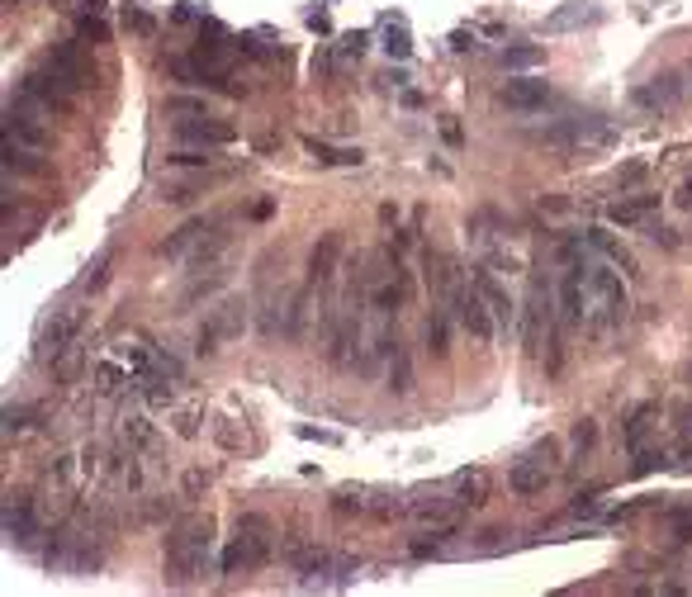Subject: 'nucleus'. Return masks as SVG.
Here are the masks:
<instances>
[{"mask_svg": "<svg viewBox=\"0 0 692 597\" xmlns=\"http://www.w3.org/2000/svg\"><path fill=\"white\" fill-rule=\"evenodd\" d=\"M214 564V517H180L166 536V583L190 588Z\"/></svg>", "mask_w": 692, "mask_h": 597, "instance_id": "nucleus-1", "label": "nucleus"}, {"mask_svg": "<svg viewBox=\"0 0 692 597\" xmlns=\"http://www.w3.org/2000/svg\"><path fill=\"white\" fill-rule=\"evenodd\" d=\"M583 280H589V313L598 327H612L626 318V280L617 261H583Z\"/></svg>", "mask_w": 692, "mask_h": 597, "instance_id": "nucleus-2", "label": "nucleus"}, {"mask_svg": "<svg viewBox=\"0 0 692 597\" xmlns=\"http://www.w3.org/2000/svg\"><path fill=\"white\" fill-rule=\"evenodd\" d=\"M81 327H86V308H81V303H62V308H53V313L34 327V356L44 361V365H57V361L76 346Z\"/></svg>", "mask_w": 692, "mask_h": 597, "instance_id": "nucleus-3", "label": "nucleus"}, {"mask_svg": "<svg viewBox=\"0 0 692 597\" xmlns=\"http://www.w3.org/2000/svg\"><path fill=\"white\" fill-rule=\"evenodd\" d=\"M270 560V522L257 512H242L238 517V536L228 541V550L219 554L223 573H242V569H261Z\"/></svg>", "mask_w": 692, "mask_h": 597, "instance_id": "nucleus-4", "label": "nucleus"}, {"mask_svg": "<svg viewBox=\"0 0 692 597\" xmlns=\"http://www.w3.org/2000/svg\"><path fill=\"white\" fill-rule=\"evenodd\" d=\"M541 142H551V148H570V152H602L617 142V129L598 114H579V119H564L555 129H545Z\"/></svg>", "mask_w": 692, "mask_h": 597, "instance_id": "nucleus-5", "label": "nucleus"}, {"mask_svg": "<svg viewBox=\"0 0 692 597\" xmlns=\"http://www.w3.org/2000/svg\"><path fill=\"white\" fill-rule=\"evenodd\" d=\"M38 114H44V105L19 91V100H10V105H5V138L19 142V148L44 152V148H48V123L38 119Z\"/></svg>", "mask_w": 692, "mask_h": 597, "instance_id": "nucleus-6", "label": "nucleus"}, {"mask_svg": "<svg viewBox=\"0 0 692 597\" xmlns=\"http://www.w3.org/2000/svg\"><path fill=\"white\" fill-rule=\"evenodd\" d=\"M242 332H247V303L228 299V303L214 308V318H209V323L200 327L195 351H200V356H219V351H223V342H233V337H242Z\"/></svg>", "mask_w": 692, "mask_h": 597, "instance_id": "nucleus-7", "label": "nucleus"}, {"mask_svg": "<svg viewBox=\"0 0 692 597\" xmlns=\"http://www.w3.org/2000/svg\"><path fill=\"white\" fill-rule=\"evenodd\" d=\"M19 91H24L29 100H38V105H44L48 114H67V110H72V100H76V91H72L53 67H34V72H24Z\"/></svg>", "mask_w": 692, "mask_h": 597, "instance_id": "nucleus-8", "label": "nucleus"}, {"mask_svg": "<svg viewBox=\"0 0 692 597\" xmlns=\"http://www.w3.org/2000/svg\"><path fill=\"white\" fill-rule=\"evenodd\" d=\"M551 86L536 76H512V81H502V91H498V105L502 110H512V114H541V110H551Z\"/></svg>", "mask_w": 692, "mask_h": 597, "instance_id": "nucleus-9", "label": "nucleus"}, {"mask_svg": "<svg viewBox=\"0 0 692 597\" xmlns=\"http://www.w3.org/2000/svg\"><path fill=\"white\" fill-rule=\"evenodd\" d=\"M48 67H53L62 81H67V86H72L76 95L95 86V67H91L86 48H81V38H72V43H57V48L48 53Z\"/></svg>", "mask_w": 692, "mask_h": 597, "instance_id": "nucleus-10", "label": "nucleus"}, {"mask_svg": "<svg viewBox=\"0 0 692 597\" xmlns=\"http://www.w3.org/2000/svg\"><path fill=\"white\" fill-rule=\"evenodd\" d=\"M176 142H195V148H228L238 142V129L219 114H195V119H176Z\"/></svg>", "mask_w": 692, "mask_h": 597, "instance_id": "nucleus-11", "label": "nucleus"}, {"mask_svg": "<svg viewBox=\"0 0 692 597\" xmlns=\"http://www.w3.org/2000/svg\"><path fill=\"white\" fill-rule=\"evenodd\" d=\"M589 318V280H583V261H570L560 275V323L579 327Z\"/></svg>", "mask_w": 692, "mask_h": 597, "instance_id": "nucleus-12", "label": "nucleus"}, {"mask_svg": "<svg viewBox=\"0 0 692 597\" xmlns=\"http://www.w3.org/2000/svg\"><path fill=\"white\" fill-rule=\"evenodd\" d=\"M545 327H555L551 299H545V280H531V299H527V318H521V342H527V356H536L545 346Z\"/></svg>", "mask_w": 692, "mask_h": 597, "instance_id": "nucleus-13", "label": "nucleus"}, {"mask_svg": "<svg viewBox=\"0 0 692 597\" xmlns=\"http://www.w3.org/2000/svg\"><path fill=\"white\" fill-rule=\"evenodd\" d=\"M337 261H342V233H323L318 242H313V252H308L304 290L318 294V284H332V275H337Z\"/></svg>", "mask_w": 692, "mask_h": 597, "instance_id": "nucleus-14", "label": "nucleus"}, {"mask_svg": "<svg viewBox=\"0 0 692 597\" xmlns=\"http://www.w3.org/2000/svg\"><path fill=\"white\" fill-rule=\"evenodd\" d=\"M678 100H683V86H678L674 72H664V76H655V81H645V86L631 91V105H636V110H655V114L674 110Z\"/></svg>", "mask_w": 692, "mask_h": 597, "instance_id": "nucleus-15", "label": "nucleus"}, {"mask_svg": "<svg viewBox=\"0 0 692 597\" xmlns=\"http://www.w3.org/2000/svg\"><path fill=\"white\" fill-rule=\"evenodd\" d=\"M474 290L484 294V303L493 308V318H498V332H512L517 327V308H512V294L498 284V275L489 271V265H479L474 271Z\"/></svg>", "mask_w": 692, "mask_h": 597, "instance_id": "nucleus-16", "label": "nucleus"}, {"mask_svg": "<svg viewBox=\"0 0 692 597\" xmlns=\"http://www.w3.org/2000/svg\"><path fill=\"white\" fill-rule=\"evenodd\" d=\"M455 318L465 323V332H470V337H479L484 346H493V337H498V318H493V308L484 303V294H479V290L465 294V303L455 308Z\"/></svg>", "mask_w": 692, "mask_h": 597, "instance_id": "nucleus-17", "label": "nucleus"}, {"mask_svg": "<svg viewBox=\"0 0 692 597\" xmlns=\"http://www.w3.org/2000/svg\"><path fill=\"white\" fill-rule=\"evenodd\" d=\"M34 531H38L34 498H24V493H10V503H5V536H10L15 545H29Z\"/></svg>", "mask_w": 692, "mask_h": 597, "instance_id": "nucleus-18", "label": "nucleus"}, {"mask_svg": "<svg viewBox=\"0 0 692 597\" xmlns=\"http://www.w3.org/2000/svg\"><path fill=\"white\" fill-rule=\"evenodd\" d=\"M551 475H555V469L551 465H545V460H517L512 465V475H508V488L517 493V498H536V493H545V488H551Z\"/></svg>", "mask_w": 692, "mask_h": 597, "instance_id": "nucleus-19", "label": "nucleus"}, {"mask_svg": "<svg viewBox=\"0 0 692 597\" xmlns=\"http://www.w3.org/2000/svg\"><path fill=\"white\" fill-rule=\"evenodd\" d=\"M659 209V195H631V199H621L607 209V218L617 223V228H640V223Z\"/></svg>", "mask_w": 692, "mask_h": 597, "instance_id": "nucleus-20", "label": "nucleus"}, {"mask_svg": "<svg viewBox=\"0 0 692 597\" xmlns=\"http://www.w3.org/2000/svg\"><path fill=\"white\" fill-rule=\"evenodd\" d=\"M304 152L318 161V167H361L365 161L361 148H337V142H318V138H304Z\"/></svg>", "mask_w": 692, "mask_h": 597, "instance_id": "nucleus-21", "label": "nucleus"}, {"mask_svg": "<svg viewBox=\"0 0 692 597\" xmlns=\"http://www.w3.org/2000/svg\"><path fill=\"white\" fill-rule=\"evenodd\" d=\"M451 484H455V503L460 507H484L489 503V475L484 469H460Z\"/></svg>", "mask_w": 692, "mask_h": 597, "instance_id": "nucleus-22", "label": "nucleus"}, {"mask_svg": "<svg viewBox=\"0 0 692 597\" xmlns=\"http://www.w3.org/2000/svg\"><path fill=\"white\" fill-rule=\"evenodd\" d=\"M219 176H209V171H195V176H185V180H166L161 185V204H190V199H200L204 190H209V185H214Z\"/></svg>", "mask_w": 692, "mask_h": 597, "instance_id": "nucleus-23", "label": "nucleus"}, {"mask_svg": "<svg viewBox=\"0 0 692 597\" xmlns=\"http://www.w3.org/2000/svg\"><path fill=\"white\" fill-rule=\"evenodd\" d=\"M138 375L129 370V361H100L95 365V394H104V399H114V394H123V384H133Z\"/></svg>", "mask_w": 692, "mask_h": 597, "instance_id": "nucleus-24", "label": "nucleus"}, {"mask_svg": "<svg viewBox=\"0 0 692 597\" xmlns=\"http://www.w3.org/2000/svg\"><path fill=\"white\" fill-rule=\"evenodd\" d=\"M655 418H659V403H640L636 413L621 422V431H626V450H640V446L649 441V431H655Z\"/></svg>", "mask_w": 692, "mask_h": 597, "instance_id": "nucleus-25", "label": "nucleus"}, {"mask_svg": "<svg viewBox=\"0 0 692 597\" xmlns=\"http://www.w3.org/2000/svg\"><path fill=\"white\" fill-rule=\"evenodd\" d=\"M593 19H598V10L589 5V0H570L564 10H555L551 19H545V29H551V34H570V29L593 24Z\"/></svg>", "mask_w": 692, "mask_h": 597, "instance_id": "nucleus-26", "label": "nucleus"}, {"mask_svg": "<svg viewBox=\"0 0 692 597\" xmlns=\"http://www.w3.org/2000/svg\"><path fill=\"white\" fill-rule=\"evenodd\" d=\"M583 242H593V246H598V252H602L607 261H617L626 275H636V256L626 252V246H621L612 233H607V228H589V233H583Z\"/></svg>", "mask_w": 692, "mask_h": 597, "instance_id": "nucleus-27", "label": "nucleus"}, {"mask_svg": "<svg viewBox=\"0 0 692 597\" xmlns=\"http://www.w3.org/2000/svg\"><path fill=\"white\" fill-rule=\"evenodd\" d=\"M209 223H214V218H190V223H180V228H176L171 237H166V242L157 246V252H161V256H185V246L200 242V237L209 233Z\"/></svg>", "mask_w": 692, "mask_h": 597, "instance_id": "nucleus-28", "label": "nucleus"}, {"mask_svg": "<svg viewBox=\"0 0 692 597\" xmlns=\"http://www.w3.org/2000/svg\"><path fill=\"white\" fill-rule=\"evenodd\" d=\"M5 171H24V176H48V161L34 148H19V142L5 138Z\"/></svg>", "mask_w": 692, "mask_h": 597, "instance_id": "nucleus-29", "label": "nucleus"}, {"mask_svg": "<svg viewBox=\"0 0 692 597\" xmlns=\"http://www.w3.org/2000/svg\"><path fill=\"white\" fill-rule=\"evenodd\" d=\"M427 351L436 361L451 356V318H446V308H436V313L427 318Z\"/></svg>", "mask_w": 692, "mask_h": 597, "instance_id": "nucleus-30", "label": "nucleus"}, {"mask_svg": "<svg viewBox=\"0 0 692 597\" xmlns=\"http://www.w3.org/2000/svg\"><path fill=\"white\" fill-rule=\"evenodd\" d=\"M166 161L180 171H209L214 167V148H190V142H180L176 152H166Z\"/></svg>", "mask_w": 692, "mask_h": 597, "instance_id": "nucleus-31", "label": "nucleus"}, {"mask_svg": "<svg viewBox=\"0 0 692 597\" xmlns=\"http://www.w3.org/2000/svg\"><path fill=\"white\" fill-rule=\"evenodd\" d=\"M119 437H123V446H129V450H148L157 441V431H152V422L142 418V413H133V418H123Z\"/></svg>", "mask_w": 692, "mask_h": 597, "instance_id": "nucleus-32", "label": "nucleus"}, {"mask_svg": "<svg viewBox=\"0 0 692 597\" xmlns=\"http://www.w3.org/2000/svg\"><path fill=\"white\" fill-rule=\"evenodd\" d=\"M389 389H394V394H408V389H413V361L404 351V342L389 351Z\"/></svg>", "mask_w": 692, "mask_h": 597, "instance_id": "nucleus-33", "label": "nucleus"}, {"mask_svg": "<svg viewBox=\"0 0 692 597\" xmlns=\"http://www.w3.org/2000/svg\"><path fill=\"white\" fill-rule=\"evenodd\" d=\"M285 560H289V569H295V573H323L332 564L327 550H318V545H299V550H289Z\"/></svg>", "mask_w": 692, "mask_h": 597, "instance_id": "nucleus-34", "label": "nucleus"}, {"mask_svg": "<svg viewBox=\"0 0 692 597\" xmlns=\"http://www.w3.org/2000/svg\"><path fill=\"white\" fill-rule=\"evenodd\" d=\"M385 53L389 57H408L413 53V34H408V24H404V19H385Z\"/></svg>", "mask_w": 692, "mask_h": 597, "instance_id": "nucleus-35", "label": "nucleus"}, {"mask_svg": "<svg viewBox=\"0 0 692 597\" xmlns=\"http://www.w3.org/2000/svg\"><path fill=\"white\" fill-rule=\"evenodd\" d=\"M166 114L171 119H195V114H214V110H209V100H200V95H166Z\"/></svg>", "mask_w": 692, "mask_h": 597, "instance_id": "nucleus-36", "label": "nucleus"}, {"mask_svg": "<svg viewBox=\"0 0 692 597\" xmlns=\"http://www.w3.org/2000/svg\"><path fill=\"white\" fill-rule=\"evenodd\" d=\"M570 446H574V460H583V456H589V450L598 446V422H593V418L574 422V431H570Z\"/></svg>", "mask_w": 692, "mask_h": 597, "instance_id": "nucleus-37", "label": "nucleus"}, {"mask_svg": "<svg viewBox=\"0 0 692 597\" xmlns=\"http://www.w3.org/2000/svg\"><path fill=\"white\" fill-rule=\"evenodd\" d=\"M76 38H81V43H95V48H100V43H110V29H104V19H100V14L86 10V14L76 19Z\"/></svg>", "mask_w": 692, "mask_h": 597, "instance_id": "nucleus-38", "label": "nucleus"}, {"mask_svg": "<svg viewBox=\"0 0 692 597\" xmlns=\"http://www.w3.org/2000/svg\"><path fill=\"white\" fill-rule=\"evenodd\" d=\"M498 62H502L508 72H531V67H541V62H545V53H541V48H508Z\"/></svg>", "mask_w": 692, "mask_h": 597, "instance_id": "nucleus-39", "label": "nucleus"}, {"mask_svg": "<svg viewBox=\"0 0 692 597\" xmlns=\"http://www.w3.org/2000/svg\"><path fill=\"white\" fill-rule=\"evenodd\" d=\"M451 536H455V526L446 522L442 531H427V536H423V541H413V545H408V554H417V560H427V554H436V550H446V541H451Z\"/></svg>", "mask_w": 692, "mask_h": 597, "instance_id": "nucleus-40", "label": "nucleus"}, {"mask_svg": "<svg viewBox=\"0 0 692 597\" xmlns=\"http://www.w3.org/2000/svg\"><path fill=\"white\" fill-rule=\"evenodd\" d=\"M110 265H114V252H100V261L86 271V280H81V290H86V294L104 290V280H110Z\"/></svg>", "mask_w": 692, "mask_h": 597, "instance_id": "nucleus-41", "label": "nucleus"}, {"mask_svg": "<svg viewBox=\"0 0 692 597\" xmlns=\"http://www.w3.org/2000/svg\"><path fill=\"white\" fill-rule=\"evenodd\" d=\"M200 403H190V408H180V413H171V427H176V437H200Z\"/></svg>", "mask_w": 692, "mask_h": 597, "instance_id": "nucleus-42", "label": "nucleus"}, {"mask_svg": "<svg viewBox=\"0 0 692 597\" xmlns=\"http://www.w3.org/2000/svg\"><path fill=\"white\" fill-rule=\"evenodd\" d=\"M123 24H129V34H138V38H152V34H157V19H152L148 10H138V5H129Z\"/></svg>", "mask_w": 692, "mask_h": 597, "instance_id": "nucleus-43", "label": "nucleus"}, {"mask_svg": "<svg viewBox=\"0 0 692 597\" xmlns=\"http://www.w3.org/2000/svg\"><path fill=\"white\" fill-rule=\"evenodd\" d=\"M631 456H636L631 475H649V469H659V465H664V450H655V446H640V450H631Z\"/></svg>", "mask_w": 692, "mask_h": 597, "instance_id": "nucleus-44", "label": "nucleus"}, {"mask_svg": "<svg viewBox=\"0 0 692 597\" xmlns=\"http://www.w3.org/2000/svg\"><path fill=\"white\" fill-rule=\"evenodd\" d=\"M34 427V408H5V437H15V431H29Z\"/></svg>", "mask_w": 692, "mask_h": 597, "instance_id": "nucleus-45", "label": "nucleus"}, {"mask_svg": "<svg viewBox=\"0 0 692 597\" xmlns=\"http://www.w3.org/2000/svg\"><path fill=\"white\" fill-rule=\"evenodd\" d=\"M649 242H655V246H668V252H674V246H678L683 237H678V228H668V223H649Z\"/></svg>", "mask_w": 692, "mask_h": 597, "instance_id": "nucleus-46", "label": "nucleus"}, {"mask_svg": "<svg viewBox=\"0 0 692 597\" xmlns=\"http://www.w3.org/2000/svg\"><path fill=\"white\" fill-rule=\"evenodd\" d=\"M645 171H649V161H626V167L617 171V185H640Z\"/></svg>", "mask_w": 692, "mask_h": 597, "instance_id": "nucleus-47", "label": "nucleus"}, {"mask_svg": "<svg viewBox=\"0 0 692 597\" xmlns=\"http://www.w3.org/2000/svg\"><path fill=\"white\" fill-rule=\"evenodd\" d=\"M304 441H323V446H342V437L337 431H323V427H295Z\"/></svg>", "mask_w": 692, "mask_h": 597, "instance_id": "nucleus-48", "label": "nucleus"}, {"mask_svg": "<svg viewBox=\"0 0 692 597\" xmlns=\"http://www.w3.org/2000/svg\"><path fill=\"white\" fill-rule=\"evenodd\" d=\"M451 48H455V53H479V38H474L470 29H455V34H451Z\"/></svg>", "mask_w": 692, "mask_h": 597, "instance_id": "nucleus-49", "label": "nucleus"}, {"mask_svg": "<svg viewBox=\"0 0 692 597\" xmlns=\"http://www.w3.org/2000/svg\"><path fill=\"white\" fill-rule=\"evenodd\" d=\"M48 479L67 484V479H72V456H53V465H48Z\"/></svg>", "mask_w": 692, "mask_h": 597, "instance_id": "nucleus-50", "label": "nucleus"}, {"mask_svg": "<svg viewBox=\"0 0 692 597\" xmlns=\"http://www.w3.org/2000/svg\"><path fill=\"white\" fill-rule=\"evenodd\" d=\"M209 488V469H195V475H185V498H195V493Z\"/></svg>", "mask_w": 692, "mask_h": 597, "instance_id": "nucleus-51", "label": "nucleus"}, {"mask_svg": "<svg viewBox=\"0 0 692 597\" xmlns=\"http://www.w3.org/2000/svg\"><path fill=\"white\" fill-rule=\"evenodd\" d=\"M365 43H370L365 34H346V38H342V53H346V57H356V53H365Z\"/></svg>", "mask_w": 692, "mask_h": 597, "instance_id": "nucleus-52", "label": "nucleus"}, {"mask_svg": "<svg viewBox=\"0 0 692 597\" xmlns=\"http://www.w3.org/2000/svg\"><path fill=\"white\" fill-rule=\"evenodd\" d=\"M583 512H598V493H579V503H574V517H583Z\"/></svg>", "mask_w": 692, "mask_h": 597, "instance_id": "nucleus-53", "label": "nucleus"}, {"mask_svg": "<svg viewBox=\"0 0 692 597\" xmlns=\"http://www.w3.org/2000/svg\"><path fill=\"white\" fill-rule=\"evenodd\" d=\"M195 19H200V14H195L190 5H176V10H171V24H195Z\"/></svg>", "mask_w": 692, "mask_h": 597, "instance_id": "nucleus-54", "label": "nucleus"}, {"mask_svg": "<svg viewBox=\"0 0 692 597\" xmlns=\"http://www.w3.org/2000/svg\"><path fill=\"white\" fill-rule=\"evenodd\" d=\"M674 199H678V209H692V176L678 185V195H674Z\"/></svg>", "mask_w": 692, "mask_h": 597, "instance_id": "nucleus-55", "label": "nucleus"}, {"mask_svg": "<svg viewBox=\"0 0 692 597\" xmlns=\"http://www.w3.org/2000/svg\"><path fill=\"white\" fill-rule=\"evenodd\" d=\"M270 209H276V199H257V204H251V218H270Z\"/></svg>", "mask_w": 692, "mask_h": 597, "instance_id": "nucleus-56", "label": "nucleus"}, {"mask_svg": "<svg viewBox=\"0 0 692 597\" xmlns=\"http://www.w3.org/2000/svg\"><path fill=\"white\" fill-rule=\"evenodd\" d=\"M683 437H687V441H692V403H687V408H683Z\"/></svg>", "mask_w": 692, "mask_h": 597, "instance_id": "nucleus-57", "label": "nucleus"}, {"mask_svg": "<svg viewBox=\"0 0 692 597\" xmlns=\"http://www.w3.org/2000/svg\"><path fill=\"white\" fill-rule=\"evenodd\" d=\"M81 5H86L91 14H104V0H81Z\"/></svg>", "mask_w": 692, "mask_h": 597, "instance_id": "nucleus-58", "label": "nucleus"}, {"mask_svg": "<svg viewBox=\"0 0 692 597\" xmlns=\"http://www.w3.org/2000/svg\"><path fill=\"white\" fill-rule=\"evenodd\" d=\"M687 380H692V365H687Z\"/></svg>", "mask_w": 692, "mask_h": 597, "instance_id": "nucleus-59", "label": "nucleus"}]
</instances>
